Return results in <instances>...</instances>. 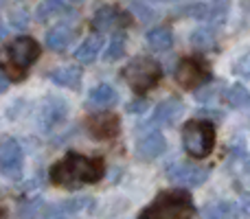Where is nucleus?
<instances>
[{
	"label": "nucleus",
	"mask_w": 250,
	"mask_h": 219,
	"mask_svg": "<svg viewBox=\"0 0 250 219\" xmlns=\"http://www.w3.org/2000/svg\"><path fill=\"white\" fill-rule=\"evenodd\" d=\"M123 53H125V35H114L104 57L108 61H117V60H121L123 57Z\"/></svg>",
	"instance_id": "5701e85b"
},
{
	"label": "nucleus",
	"mask_w": 250,
	"mask_h": 219,
	"mask_svg": "<svg viewBox=\"0 0 250 219\" xmlns=\"http://www.w3.org/2000/svg\"><path fill=\"white\" fill-rule=\"evenodd\" d=\"M165 173H167L169 180L180 186H200L208 178V169L195 167V164H189V162H173L165 169Z\"/></svg>",
	"instance_id": "9d476101"
},
{
	"label": "nucleus",
	"mask_w": 250,
	"mask_h": 219,
	"mask_svg": "<svg viewBox=\"0 0 250 219\" xmlns=\"http://www.w3.org/2000/svg\"><path fill=\"white\" fill-rule=\"evenodd\" d=\"M195 206L187 191H160L138 219H193Z\"/></svg>",
	"instance_id": "7ed1b4c3"
},
{
	"label": "nucleus",
	"mask_w": 250,
	"mask_h": 219,
	"mask_svg": "<svg viewBox=\"0 0 250 219\" xmlns=\"http://www.w3.org/2000/svg\"><path fill=\"white\" fill-rule=\"evenodd\" d=\"M165 149H167V140H165V136L160 132L145 134V136H141L138 142H136V156L141 160L158 158V156L165 154Z\"/></svg>",
	"instance_id": "f8f14e48"
},
{
	"label": "nucleus",
	"mask_w": 250,
	"mask_h": 219,
	"mask_svg": "<svg viewBox=\"0 0 250 219\" xmlns=\"http://www.w3.org/2000/svg\"><path fill=\"white\" fill-rule=\"evenodd\" d=\"M24 154L16 138H4L0 142V173L9 180H20Z\"/></svg>",
	"instance_id": "0eeeda50"
},
{
	"label": "nucleus",
	"mask_w": 250,
	"mask_h": 219,
	"mask_svg": "<svg viewBox=\"0 0 250 219\" xmlns=\"http://www.w3.org/2000/svg\"><path fill=\"white\" fill-rule=\"evenodd\" d=\"M244 204H246V208L250 211V193H246V195H244Z\"/></svg>",
	"instance_id": "cd10ccee"
},
{
	"label": "nucleus",
	"mask_w": 250,
	"mask_h": 219,
	"mask_svg": "<svg viewBox=\"0 0 250 219\" xmlns=\"http://www.w3.org/2000/svg\"><path fill=\"white\" fill-rule=\"evenodd\" d=\"M70 11H73V7L62 2V0H44V2H40L38 9H35V18H38L40 22H46V20H51V18L66 16V13H70Z\"/></svg>",
	"instance_id": "dca6fc26"
},
{
	"label": "nucleus",
	"mask_w": 250,
	"mask_h": 219,
	"mask_svg": "<svg viewBox=\"0 0 250 219\" xmlns=\"http://www.w3.org/2000/svg\"><path fill=\"white\" fill-rule=\"evenodd\" d=\"M127 110H129V112H143V110H145V101H143V99L134 101V103L127 105Z\"/></svg>",
	"instance_id": "bb28decb"
},
{
	"label": "nucleus",
	"mask_w": 250,
	"mask_h": 219,
	"mask_svg": "<svg viewBox=\"0 0 250 219\" xmlns=\"http://www.w3.org/2000/svg\"><path fill=\"white\" fill-rule=\"evenodd\" d=\"M147 44H149L154 51H167L173 44V35H171V31L165 29V26H156V29H151L149 33H147Z\"/></svg>",
	"instance_id": "6ab92c4d"
},
{
	"label": "nucleus",
	"mask_w": 250,
	"mask_h": 219,
	"mask_svg": "<svg viewBox=\"0 0 250 219\" xmlns=\"http://www.w3.org/2000/svg\"><path fill=\"white\" fill-rule=\"evenodd\" d=\"M4 35H7V29H4L2 24H0V42H2V40H4Z\"/></svg>",
	"instance_id": "c756f323"
},
{
	"label": "nucleus",
	"mask_w": 250,
	"mask_h": 219,
	"mask_svg": "<svg viewBox=\"0 0 250 219\" xmlns=\"http://www.w3.org/2000/svg\"><path fill=\"white\" fill-rule=\"evenodd\" d=\"M176 81L187 90H193L211 81V68L202 57H185L176 68Z\"/></svg>",
	"instance_id": "423d86ee"
},
{
	"label": "nucleus",
	"mask_w": 250,
	"mask_h": 219,
	"mask_svg": "<svg viewBox=\"0 0 250 219\" xmlns=\"http://www.w3.org/2000/svg\"><path fill=\"white\" fill-rule=\"evenodd\" d=\"M132 24V16L127 11H123L121 7H101L97 9L95 18H92V29L97 33H105V31H119L125 29V26Z\"/></svg>",
	"instance_id": "6e6552de"
},
{
	"label": "nucleus",
	"mask_w": 250,
	"mask_h": 219,
	"mask_svg": "<svg viewBox=\"0 0 250 219\" xmlns=\"http://www.w3.org/2000/svg\"><path fill=\"white\" fill-rule=\"evenodd\" d=\"M233 217H235V206L229 202H220L204 208V219H233Z\"/></svg>",
	"instance_id": "412c9836"
},
{
	"label": "nucleus",
	"mask_w": 250,
	"mask_h": 219,
	"mask_svg": "<svg viewBox=\"0 0 250 219\" xmlns=\"http://www.w3.org/2000/svg\"><path fill=\"white\" fill-rule=\"evenodd\" d=\"M132 9H134V11L141 13L143 20H154V18H151V16H154V11H151V9L147 7V4H132Z\"/></svg>",
	"instance_id": "a878e982"
},
{
	"label": "nucleus",
	"mask_w": 250,
	"mask_h": 219,
	"mask_svg": "<svg viewBox=\"0 0 250 219\" xmlns=\"http://www.w3.org/2000/svg\"><path fill=\"white\" fill-rule=\"evenodd\" d=\"M101 48H104V38H101V35H92V38H88L83 44H79V48L75 51V57H77V61H82V64H90V61L97 60Z\"/></svg>",
	"instance_id": "a211bd4d"
},
{
	"label": "nucleus",
	"mask_w": 250,
	"mask_h": 219,
	"mask_svg": "<svg viewBox=\"0 0 250 219\" xmlns=\"http://www.w3.org/2000/svg\"><path fill=\"white\" fill-rule=\"evenodd\" d=\"M117 99H119L117 90L112 86H108V83H99V86H95L88 92V103L92 108H110L112 103H117Z\"/></svg>",
	"instance_id": "2eb2a0df"
},
{
	"label": "nucleus",
	"mask_w": 250,
	"mask_h": 219,
	"mask_svg": "<svg viewBox=\"0 0 250 219\" xmlns=\"http://www.w3.org/2000/svg\"><path fill=\"white\" fill-rule=\"evenodd\" d=\"M51 79H53V83H57V86L75 90V88H79V83H82V68H77V66L55 68L51 73Z\"/></svg>",
	"instance_id": "f3484780"
},
{
	"label": "nucleus",
	"mask_w": 250,
	"mask_h": 219,
	"mask_svg": "<svg viewBox=\"0 0 250 219\" xmlns=\"http://www.w3.org/2000/svg\"><path fill=\"white\" fill-rule=\"evenodd\" d=\"M123 77L138 95L151 90L158 86L160 77H163V68L158 61L149 60V57H134L123 70Z\"/></svg>",
	"instance_id": "39448f33"
},
{
	"label": "nucleus",
	"mask_w": 250,
	"mask_h": 219,
	"mask_svg": "<svg viewBox=\"0 0 250 219\" xmlns=\"http://www.w3.org/2000/svg\"><path fill=\"white\" fill-rule=\"evenodd\" d=\"M182 147L191 158H207L215 147V125L211 120H189V123H185Z\"/></svg>",
	"instance_id": "20e7f679"
},
{
	"label": "nucleus",
	"mask_w": 250,
	"mask_h": 219,
	"mask_svg": "<svg viewBox=\"0 0 250 219\" xmlns=\"http://www.w3.org/2000/svg\"><path fill=\"white\" fill-rule=\"evenodd\" d=\"M68 116V103L62 97H46L40 105V114H38V123L44 132H51L53 127H57L60 123H64Z\"/></svg>",
	"instance_id": "1a4fd4ad"
},
{
	"label": "nucleus",
	"mask_w": 250,
	"mask_h": 219,
	"mask_svg": "<svg viewBox=\"0 0 250 219\" xmlns=\"http://www.w3.org/2000/svg\"><path fill=\"white\" fill-rule=\"evenodd\" d=\"M4 90H7V81L0 77V92H4Z\"/></svg>",
	"instance_id": "c85d7f7f"
},
{
	"label": "nucleus",
	"mask_w": 250,
	"mask_h": 219,
	"mask_svg": "<svg viewBox=\"0 0 250 219\" xmlns=\"http://www.w3.org/2000/svg\"><path fill=\"white\" fill-rule=\"evenodd\" d=\"M182 112H185L182 101L178 99V97H169V99H165L163 103L156 108L154 116H151V123L154 125H173L182 116Z\"/></svg>",
	"instance_id": "ddd939ff"
},
{
	"label": "nucleus",
	"mask_w": 250,
	"mask_h": 219,
	"mask_svg": "<svg viewBox=\"0 0 250 219\" xmlns=\"http://www.w3.org/2000/svg\"><path fill=\"white\" fill-rule=\"evenodd\" d=\"M119 127H121V123H119L117 114H97L88 119V129L99 140H112L119 134Z\"/></svg>",
	"instance_id": "9b49d317"
},
{
	"label": "nucleus",
	"mask_w": 250,
	"mask_h": 219,
	"mask_svg": "<svg viewBox=\"0 0 250 219\" xmlns=\"http://www.w3.org/2000/svg\"><path fill=\"white\" fill-rule=\"evenodd\" d=\"M235 73L242 75V77H250V51L235 61Z\"/></svg>",
	"instance_id": "393cba45"
},
{
	"label": "nucleus",
	"mask_w": 250,
	"mask_h": 219,
	"mask_svg": "<svg viewBox=\"0 0 250 219\" xmlns=\"http://www.w3.org/2000/svg\"><path fill=\"white\" fill-rule=\"evenodd\" d=\"M226 103L230 108H248L250 105V92L244 86H230L224 95Z\"/></svg>",
	"instance_id": "aec40b11"
},
{
	"label": "nucleus",
	"mask_w": 250,
	"mask_h": 219,
	"mask_svg": "<svg viewBox=\"0 0 250 219\" xmlns=\"http://www.w3.org/2000/svg\"><path fill=\"white\" fill-rule=\"evenodd\" d=\"M9 22H11V26H16V29H24V26L29 24V11H26V9H16V11L9 16Z\"/></svg>",
	"instance_id": "b1692460"
},
{
	"label": "nucleus",
	"mask_w": 250,
	"mask_h": 219,
	"mask_svg": "<svg viewBox=\"0 0 250 219\" xmlns=\"http://www.w3.org/2000/svg\"><path fill=\"white\" fill-rule=\"evenodd\" d=\"M40 53L42 48L31 35H18L0 48V70L11 81H22L29 68L38 61Z\"/></svg>",
	"instance_id": "f03ea898"
},
{
	"label": "nucleus",
	"mask_w": 250,
	"mask_h": 219,
	"mask_svg": "<svg viewBox=\"0 0 250 219\" xmlns=\"http://www.w3.org/2000/svg\"><path fill=\"white\" fill-rule=\"evenodd\" d=\"M191 44H193L195 48H202V51L211 48L213 44H215L213 29H198V31H193V33H191Z\"/></svg>",
	"instance_id": "4be33fe9"
},
{
	"label": "nucleus",
	"mask_w": 250,
	"mask_h": 219,
	"mask_svg": "<svg viewBox=\"0 0 250 219\" xmlns=\"http://www.w3.org/2000/svg\"><path fill=\"white\" fill-rule=\"evenodd\" d=\"M75 31L70 24H57L55 29H51L46 33V46L51 48V51H66L70 44V40H73Z\"/></svg>",
	"instance_id": "4468645a"
},
{
	"label": "nucleus",
	"mask_w": 250,
	"mask_h": 219,
	"mask_svg": "<svg viewBox=\"0 0 250 219\" xmlns=\"http://www.w3.org/2000/svg\"><path fill=\"white\" fill-rule=\"evenodd\" d=\"M105 162L99 156H82V154H66L60 162L51 167V180L57 186L66 189H79L83 184H95L104 178Z\"/></svg>",
	"instance_id": "f257e3e1"
}]
</instances>
